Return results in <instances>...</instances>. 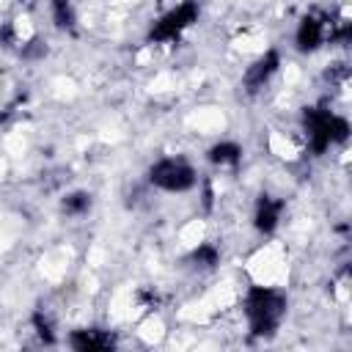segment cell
Here are the masks:
<instances>
[{
	"label": "cell",
	"instance_id": "30bf717a",
	"mask_svg": "<svg viewBox=\"0 0 352 352\" xmlns=\"http://www.w3.org/2000/svg\"><path fill=\"white\" fill-rule=\"evenodd\" d=\"M52 6V16H55V25L58 28H74V8H72V0H50Z\"/></svg>",
	"mask_w": 352,
	"mask_h": 352
},
{
	"label": "cell",
	"instance_id": "8fae6325",
	"mask_svg": "<svg viewBox=\"0 0 352 352\" xmlns=\"http://www.w3.org/2000/svg\"><path fill=\"white\" fill-rule=\"evenodd\" d=\"M60 206H63L66 214H85L91 209V195L88 192H72V195L63 198Z\"/></svg>",
	"mask_w": 352,
	"mask_h": 352
},
{
	"label": "cell",
	"instance_id": "6da1fadb",
	"mask_svg": "<svg viewBox=\"0 0 352 352\" xmlns=\"http://www.w3.org/2000/svg\"><path fill=\"white\" fill-rule=\"evenodd\" d=\"M245 314H248L253 336H270L286 314V297L275 289L253 286L245 297Z\"/></svg>",
	"mask_w": 352,
	"mask_h": 352
},
{
	"label": "cell",
	"instance_id": "7c38bea8",
	"mask_svg": "<svg viewBox=\"0 0 352 352\" xmlns=\"http://www.w3.org/2000/svg\"><path fill=\"white\" fill-rule=\"evenodd\" d=\"M192 258H195L198 264H204V267H214L217 258H220V253H217L214 245H198V248L192 250Z\"/></svg>",
	"mask_w": 352,
	"mask_h": 352
},
{
	"label": "cell",
	"instance_id": "9c48e42d",
	"mask_svg": "<svg viewBox=\"0 0 352 352\" xmlns=\"http://www.w3.org/2000/svg\"><path fill=\"white\" fill-rule=\"evenodd\" d=\"M209 160L214 165H236L242 160V148L236 143H231V140H223V143H214L209 148Z\"/></svg>",
	"mask_w": 352,
	"mask_h": 352
},
{
	"label": "cell",
	"instance_id": "4fadbf2b",
	"mask_svg": "<svg viewBox=\"0 0 352 352\" xmlns=\"http://www.w3.org/2000/svg\"><path fill=\"white\" fill-rule=\"evenodd\" d=\"M33 327H36V333H38L41 341H47V344L55 341V336H52V324H50V319H47L44 314H33Z\"/></svg>",
	"mask_w": 352,
	"mask_h": 352
},
{
	"label": "cell",
	"instance_id": "3957f363",
	"mask_svg": "<svg viewBox=\"0 0 352 352\" xmlns=\"http://www.w3.org/2000/svg\"><path fill=\"white\" fill-rule=\"evenodd\" d=\"M148 182L160 190H168V192H184V190L195 187L198 176H195L190 162L176 160V157H165L148 168Z\"/></svg>",
	"mask_w": 352,
	"mask_h": 352
},
{
	"label": "cell",
	"instance_id": "8992f818",
	"mask_svg": "<svg viewBox=\"0 0 352 352\" xmlns=\"http://www.w3.org/2000/svg\"><path fill=\"white\" fill-rule=\"evenodd\" d=\"M278 63H280V58H278V52H275V50L264 52L253 66H248V72H245V91L256 94L258 88H264V82L275 74Z\"/></svg>",
	"mask_w": 352,
	"mask_h": 352
},
{
	"label": "cell",
	"instance_id": "ba28073f",
	"mask_svg": "<svg viewBox=\"0 0 352 352\" xmlns=\"http://www.w3.org/2000/svg\"><path fill=\"white\" fill-rule=\"evenodd\" d=\"M280 212H283V201L272 198V195H261L258 204H256V214H253V226L261 231V234H272L278 220H280Z\"/></svg>",
	"mask_w": 352,
	"mask_h": 352
},
{
	"label": "cell",
	"instance_id": "277c9868",
	"mask_svg": "<svg viewBox=\"0 0 352 352\" xmlns=\"http://www.w3.org/2000/svg\"><path fill=\"white\" fill-rule=\"evenodd\" d=\"M195 19H198V3H195V0H184L182 6L170 8L165 16H160V19L151 25L148 38H151V41H173V38H179Z\"/></svg>",
	"mask_w": 352,
	"mask_h": 352
},
{
	"label": "cell",
	"instance_id": "7a4b0ae2",
	"mask_svg": "<svg viewBox=\"0 0 352 352\" xmlns=\"http://www.w3.org/2000/svg\"><path fill=\"white\" fill-rule=\"evenodd\" d=\"M302 126H305V138L311 151L322 154L330 143H341L349 135V124L346 118L324 110V107H305L302 113Z\"/></svg>",
	"mask_w": 352,
	"mask_h": 352
},
{
	"label": "cell",
	"instance_id": "5b68a950",
	"mask_svg": "<svg viewBox=\"0 0 352 352\" xmlns=\"http://www.w3.org/2000/svg\"><path fill=\"white\" fill-rule=\"evenodd\" d=\"M327 25H330V19L324 14H308L297 28V50L314 52L327 38Z\"/></svg>",
	"mask_w": 352,
	"mask_h": 352
},
{
	"label": "cell",
	"instance_id": "52a82bcc",
	"mask_svg": "<svg viewBox=\"0 0 352 352\" xmlns=\"http://www.w3.org/2000/svg\"><path fill=\"white\" fill-rule=\"evenodd\" d=\"M69 344L77 352H102V349H113L116 338L107 330H74L69 336Z\"/></svg>",
	"mask_w": 352,
	"mask_h": 352
}]
</instances>
